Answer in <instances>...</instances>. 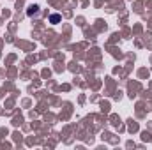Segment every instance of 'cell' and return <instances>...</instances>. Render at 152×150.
Segmentation results:
<instances>
[{
    "label": "cell",
    "mask_w": 152,
    "mask_h": 150,
    "mask_svg": "<svg viewBox=\"0 0 152 150\" xmlns=\"http://www.w3.org/2000/svg\"><path fill=\"white\" fill-rule=\"evenodd\" d=\"M50 21H51V23H58V21H60V16H58V14H51Z\"/></svg>",
    "instance_id": "cell-1"
},
{
    "label": "cell",
    "mask_w": 152,
    "mask_h": 150,
    "mask_svg": "<svg viewBox=\"0 0 152 150\" xmlns=\"http://www.w3.org/2000/svg\"><path fill=\"white\" fill-rule=\"evenodd\" d=\"M37 12V5H32L30 9H28V16H32V14H36Z\"/></svg>",
    "instance_id": "cell-2"
}]
</instances>
